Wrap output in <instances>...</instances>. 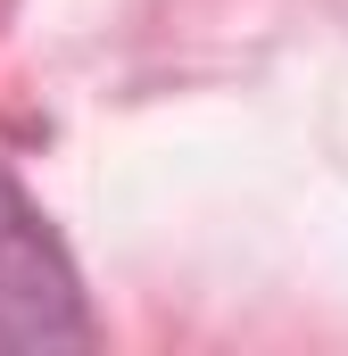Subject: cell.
Here are the masks:
<instances>
[{
  "label": "cell",
  "instance_id": "cell-1",
  "mask_svg": "<svg viewBox=\"0 0 348 356\" xmlns=\"http://www.w3.org/2000/svg\"><path fill=\"white\" fill-rule=\"evenodd\" d=\"M84 282L50 241V224L33 216V199L0 175V348H84Z\"/></svg>",
  "mask_w": 348,
  "mask_h": 356
}]
</instances>
